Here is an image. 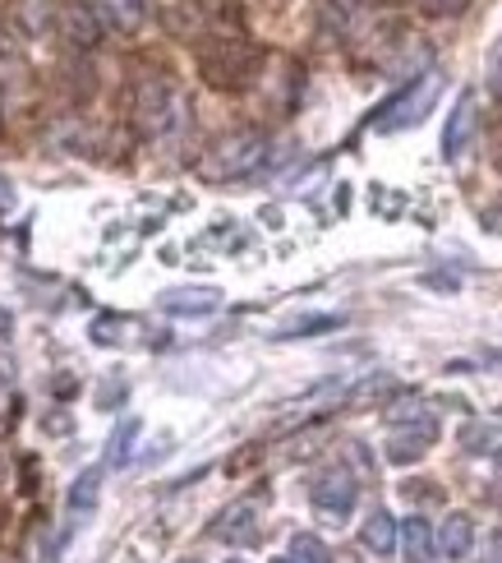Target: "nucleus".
<instances>
[{"label": "nucleus", "mask_w": 502, "mask_h": 563, "mask_svg": "<svg viewBox=\"0 0 502 563\" xmlns=\"http://www.w3.org/2000/svg\"><path fill=\"white\" fill-rule=\"evenodd\" d=\"M263 139L258 134H231V139H222L217 148L208 153V162H203V176L208 180H235V176H249L258 162H263Z\"/></svg>", "instance_id": "nucleus-1"}, {"label": "nucleus", "mask_w": 502, "mask_h": 563, "mask_svg": "<svg viewBox=\"0 0 502 563\" xmlns=\"http://www.w3.org/2000/svg\"><path fill=\"white\" fill-rule=\"evenodd\" d=\"M438 88H443V75H438V69H428V75H424L415 88H405L397 102H388V107L378 111V115H382V121H378V130H382V134H392V130H405V125L424 121V111L434 107Z\"/></svg>", "instance_id": "nucleus-2"}, {"label": "nucleus", "mask_w": 502, "mask_h": 563, "mask_svg": "<svg viewBox=\"0 0 502 563\" xmlns=\"http://www.w3.org/2000/svg\"><path fill=\"white\" fill-rule=\"evenodd\" d=\"M392 420H411V430H401L397 426V434L388 439V457L392 462H415V457H424L428 453V443L438 439V420L434 416H420V411H405V407H397L392 411Z\"/></svg>", "instance_id": "nucleus-3"}, {"label": "nucleus", "mask_w": 502, "mask_h": 563, "mask_svg": "<svg viewBox=\"0 0 502 563\" xmlns=\"http://www.w3.org/2000/svg\"><path fill=\"white\" fill-rule=\"evenodd\" d=\"M309 499H314V508L323 512V518H346V512L355 508V481L346 466H327V472L314 476V485H309Z\"/></svg>", "instance_id": "nucleus-4"}, {"label": "nucleus", "mask_w": 502, "mask_h": 563, "mask_svg": "<svg viewBox=\"0 0 502 563\" xmlns=\"http://www.w3.org/2000/svg\"><path fill=\"white\" fill-rule=\"evenodd\" d=\"M212 536L226 545H254L258 541V504H235L226 508L217 522H212Z\"/></svg>", "instance_id": "nucleus-5"}, {"label": "nucleus", "mask_w": 502, "mask_h": 563, "mask_svg": "<svg viewBox=\"0 0 502 563\" xmlns=\"http://www.w3.org/2000/svg\"><path fill=\"white\" fill-rule=\"evenodd\" d=\"M470 134H475V92H461L457 111L447 115V130H443V157L457 162L466 153V144H470Z\"/></svg>", "instance_id": "nucleus-6"}, {"label": "nucleus", "mask_w": 502, "mask_h": 563, "mask_svg": "<svg viewBox=\"0 0 502 563\" xmlns=\"http://www.w3.org/2000/svg\"><path fill=\"white\" fill-rule=\"evenodd\" d=\"M157 305L166 314H212L222 305L217 287H180V291H161Z\"/></svg>", "instance_id": "nucleus-7"}, {"label": "nucleus", "mask_w": 502, "mask_h": 563, "mask_svg": "<svg viewBox=\"0 0 502 563\" xmlns=\"http://www.w3.org/2000/svg\"><path fill=\"white\" fill-rule=\"evenodd\" d=\"M176 98H171V88L166 84H148L143 88V98H138V115H143V125H148L153 134H161V130H171L176 125Z\"/></svg>", "instance_id": "nucleus-8"}, {"label": "nucleus", "mask_w": 502, "mask_h": 563, "mask_svg": "<svg viewBox=\"0 0 502 563\" xmlns=\"http://www.w3.org/2000/svg\"><path fill=\"white\" fill-rule=\"evenodd\" d=\"M10 19H14V29L23 37H42L56 23V5H52V0H14Z\"/></svg>", "instance_id": "nucleus-9"}, {"label": "nucleus", "mask_w": 502, "mask_h": 563, "mask_svg": "<svg viewBox=\"0 0 502 563\" xmlns=\"http://www.w3.org/2000/svg\"><path fill=\"white\" fill-rule=\"evenodd\" d=\"M360 545H365L369 554H378V559L397 550V522H392V512H382V508L369 512L365 527H360Z\"/></svg>", "instance_id": "nucleus-10"}, {"label": "nucleus", "mask_w": 502, "mask_h": 563, "mask_svg": "<svg viewBox=\"0 0 502 563\" xmlns=\"http://www.w3.org/2000/svg\"><path fill=\"white\" fill-rule=\"evenodd\" d=\"M438 550H443L447 559H466V554L475 550V522L466 518V512H451V518L443 522V531H438Z\"/></svg>", "instance_id": "nucleus-11"}, {"label": "nucleus", "mask_w": 502, "mask_h": 563, "mask_svg": "<svg viewBox=\"0 0 502 563\" xmlns=\"http://www.w3.org/2000/svg\"><path fill=\"white\" fill-rule=\"evenodd\" d=\"M401 550L411 563H428V554H434V531H428L424 518H405L401 522Z\"/></svg>", "instance_id": "nucleus-12"}, {"label": "nucleus", "mask_w": 502, "mask_h": 563, "mask_svg": "<svg viewBox=\"0 0 502 563\" xmlns=\"http://www.w3.org/2000/svg\"><path fill=\"white\" fill-rule=\"evenodd\" d=\"M102 499V466H88V472L75 476V485H69V508L75 512H92Z\"/></svg>", "instance_id": "nucleus-13"}, {"label": "nucleus", "mask_w": 502, "mask_h": 563, "mask_svg": "<svg viewBox=\"0 0 502 563\" xmlns=\"http://www.w3.org/2000/svg\"><path fill=\"white\" fill-rule=\"evenodd\" d=\"M134 439H138V420L130 416V420H121V426H115V434H111V443H107V466H125V462L134 457Z\"/></svg>", "instance_id": "nucleus-14"}, {"label": "nucleus", "mask_w": 502, "mask_h": 563, "mask_svg": "<svg viewBox=\"0 0 502 563\" xmlns=\"http://www.w3.org/2000/svg\"><path fill=\"white\" fill-rule=\"evenodd\" d=\"M291 554H295L300 563H332V550L319 541V536H309V531H300L295 541H291Z\"/></svg>", "instance_id": "nucleus-15"}, {"label": "nucleus", "mask_w": 502, "mask_h": 563, "mask_svg": "<svg viewBox=\"0 0 502 563\" xmlns=\"http://www.w3.org/2000/svg\"><path fill=\"white\" fill-rule=\"evenodd\" d=\"M125 328H134V319H125V314H102L98 323H92V342H102V346L125 342V338H121Z\"/></svg>", "instance_id": "nucleus-16"}, {"label": "nucleus", "mask_w": 502, "mask_h": 563, "mask_svg": "<svg viewBox=\"0 0 502 563\" xmlns=\"http://www.w3.org/2000/svg\"><path fill=\"white\" fill-rule=\"evenodd\" d=\"M342 319L337 314H319V319H295V323H286L281 333H277V342H291V338H300V333H327V328H337Z\"/></svg>", "instance_id": "nucleus-17"}, {"label": "nucleus", "mask_w": 502, "mask_h": 563, "mask_svg": "<svg viewBox=\"0 0 502 563\" xmlns=\"http://www.w3.org/2000/svg\"><path fill=\"white\" fill-rule=\"evenodd\" d=\"M480 563H502V527L489 536V545H484V559Z\"/></svg>", "instance_id": "nucleus-18"}, {"label": "nucleus", "mask_w": 502, "mask_h": 563, "mask_svg": "<svg viewBox=\"0 0 502 563\" xmlns=\"http://www.w3.org/2000/svg\"><path fill=\"white\" fill-rule=\"evenodd\" d=\"M466 5V0H428V10H434V14H451V10H461Z\"/></svg>", "instance_id": "nucleus-19"}, {"label": "nucleus", "mask_w": 502, "mask_h": 563, "mask_svg": "<svg viewBox=\"0 0 502 563\" xmlns=\"http://www.w3.org/2000/svg\"><path fill=\"white\" fill-rule=\"evenodd\" d=\"M14 208V190H10V180H0V213H10Z\"/></svg>", "instance_id": "nucleus-20"}, {"label": "nucleus", "mask_w": 502, "mask_h": 563, "mask_svg": "<svg viewBox=\"0 0 502 563\" xmlns=\"http://www.w3.org/2000/svg\"><path fill=\"white\" fill-rule=\"evenodd\" d=\"M272 563H300V559H295V554H291V559H272Z\"/></svg>", "instance_id": "nucleus-21"}, {"label": "nucleus", "mask_w": 502, "mask_h": 563, "mask_svg": "<svg viewBox=\"0 0 502 563\" xmlns=\"http://www.w3.org/2000/svg\"><path fill=\"white\" fill-rule=\"evenodd\" d=\"M231 563H241V559H231Z\"/></svg>", "instance_id": "nucleus-22"}]
</instances>
